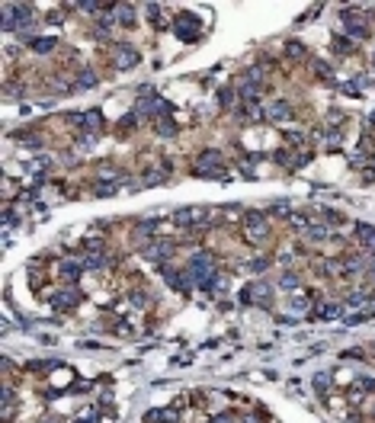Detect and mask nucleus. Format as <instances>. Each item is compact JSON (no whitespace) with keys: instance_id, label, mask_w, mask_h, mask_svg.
I'll return each instance as SVG.
<instances>
[{"instance_id":"nucleus-1","label":"nucleus","mask_w":375,"mask_h":423,"mask_svg":"<svg viewBox=\"0 0 375 423\" xmlns=\"http://www.w3.org/2000/svg\"><path fill=\"white\" fill-rule=\"evenodd\" d=\"M173 32H177V39H183V42H196L202 35V19L196 13H177Z\"/></svg>"},{"instance_id":"nucleus-2","label":"nucleus","mask_w":375,"mask_h":423,"mask_svg":"<svg viewBox=\"0 0 375 423\" xmlns=\"http://www.w3.org/2000/svg\"><path fill=\"white\" fill-rule=\"evenodd\" d=\"M205 212L202 205H186V209H177V215H173V225H180V228H196V225H202L205 221Z\"/></svg>"},{"instance_id":"nucleus-3","label":"nucleus","mask_w":375,"mask_h":423,"mask_svg":"<svg viewBox=\"0 0 375 423\" xmlns=\"http://www.w3.org/2000/svg\"><path fill=\"white\" fill-rule=\"evenodd\" d=\"M244 231H247L250 240H266L270 237V221H266L260 212H250L244 218Z\"/></svg>"},{"instance_id":"nucleus-4","label":"nucleus","mask_w":375,"mask_h":423,"mask_svg":"<svg viewBox=\"0 0 375 423\" xmlns=\"http://www.w3.org/2000/svg\"><path fill=\"white\" fill-rule=\"evenodd\" d=\"M80 292H77V288H61V292H55L52 295V308L55 311H71V308H77L80 305Z\"/></svg>"},{"instance_id":"nucleus-5","label":"nucleus","mask_w":375,"mask_h":423,"mask_svg":"<svg viewBox=\"0 0 375 423\" xmlns=\"http://www.w3.org/2000/svg\"><path fill=\"white\" fill-rule=\"evenodd\" d=\"M240 298H244V301H257V305H266V301L273 298V288L257 279V282H250L244 292H240Z\"/></svg>"},{"instance_id":"nucleus-6","label":"nucleus","mask_w":375,"mask_h":423,"mask_svg":"<svg viewBox=\"0 0 375 423\" xmlns=\"http://www.w3.org/2000/svg\"><path fill=\"white\" fill-rule=\"evenodd\" d=\"M170 253H173L170 240H161V244H148V247H144V257H148L151 263H161L164 257H170Z\"/></svg>"},{"instance_id":"nucleus-7","label":"nucleus","mask_w":375,"mask_h":423,"mask_svg":"<svg viewBox=\"0 0 375 423\" xmlns=\"http://www.w3.org/2000/svg\"><path fill=\"white\" fill-rule=\"evenodd\" d=\"M164 279L170 288H177V292H189V273H173V270H164Z\"/></svg>"},{"instance_id":"nucleus-8","label":"nucleus","mask_w":375,"mask_h":423,"mask_svg":"<svg viewBox=\"0 0 375 423\" xmlns=\"http://www.w3.org/2000/svg\"><path fill=\"white\" fill-rule=\"evenodd\" d=\"M343 23H346V29L353 39H366L369 35V26L362 23V16H353V13H343Z\"/></svg>"},{"instance_id":"nucleus-9","label":"nucleus","mask_w":375,"mask_h":423,"mask_svg":"<svg viewBox=\"0 0 375 423\" xmlns=\"http://www.w3.org/2000/svg\"><path fill=\"white\" fill-rule=\"evenodd\" d=\"M356 237H359V244L366 247V250H372V253H375V225L359 221V225H356Z\"/></svg>"},{"instance_id":"nucleus-10","label":"nucleus","mask_w":375,"mask_h":423,"mask_svg":"<svg viewBox=\"0 0 375 423\" xmlns=\"http://www.w3.org/2000/svg\"><path fill=\"white\" fill-rule=\"evenodd\" d=\"M58 273H61V279H68V282H77L80 276H83V263H77V260H64L61 266H58Z\"/></svg>"},{"instance_id":"nucleus-11","label":"nucleus","mask_w":375,"mask_h":423,"mask_svg":"<svg viewBox=\"0 0 375 423\" xmlns=\"http://www.w3.org/2000/svg\"><path fill=\"white\" fill-rule=\"evenodd\" d=\"M119 64H122L125 71L135 68V64H138V52H135L131 45H119Z\"/></svg>"},{"instance_id":"nucleus-12","label":"nucleus","mask_w":375,"mask_h":423,"mask_svg":"<svg viewBox=\"0 0 375 423\" xmlns=\"http://www.w3.org/2000/svg\"><path fill=\"white\" fill-rule=\"evenodd\" d=\"M83 125H87V131H103V113L100 109H90V113H83Z\"/></svg>"},{"instance_id":"nucleus-13","label":"nucleus","mask_w":375,"mask_h":423,"mask_svg":"<svg viewBox=\"0 0 375 423\" xmlns=\"http://www.w3.org/2000/svg\"><path fill=\"white\" fill-rule=\"evenodd\" d=\"M144 420L148 423H170V420H177V410H148Z\"/></svg>"},{"instance_id":"nucleus-14","label":"nucleus","mask_w":375,"mask_h":423,"mask_svg":"<svg viewBox=\"0 0 375 423\" xmlns=\"http://www.w3.org/2000/svg\"><path fill=\"white\" fill-rule=\"evenodd\" d=\"M29 45H32V52L45 55V52H52V48H55V39H52V35H48V39H45V35H39V39H29Z\"/></svg>"},{"instance_id":"nucleus-15","label":"nucleus","mask_w":375,"mask_h":423,"mask_svg":"<svg viewBox=\"0 0 375 423\" xmlns=\"http://www.w3.org/2000/svg\"><path fill=\"white\" fill-rule=\"evenodd\" d=\"M327 234H330L327 225H308V228H305V237H308V240H324Z\"/></svg>"},{"instance_id":"nucleus-16","label":"nucleus","mask_w":375,"mask_h":423,"mask_svg":"<svg viewBox=\"0 0 375 423\" xmlns=\"http://www.w3.org/2000/svg\"><path fill=\"white\" fill-rule=\"evenodd\" d=\"M270 116H273V119H292V106H289V103H273V106H270Z\"/></svg>"},{"instance_id":"nucleus-17","label":"nucleus","mask_w":375,"mask_h":423,"mask_svg":"<svg viewBox=\"0 0 375 423\" xmlns=\"http://www.w3.org/2000/svg\"><path fill=\"white\" fill-rule=\"evenodd\" d=\"M285 55L295 58V61H301V58H305V45H301V42H289V45H285Z\"/></svg>"},{"instance_id":"nucleus-18","label":"nucleus","mask_w":375,"mask_h":423,"mask_svg":"<svg viewBox=\"0 0 375 423\" xmlns=\"http://www.w3.org/2000/svg\"><path fill=\"white\" fill-rule=\"evenodd\" d=\"M318 314L321 318H337V314H340V305H337V301H324V305L318 308Z\"/></svg>"},{"instance_id":"nucleus-19","label":"nucleus","mask_w":375,"mask_h":423,"mask_svg":"<svg viewBox=\"0 0 375 423\" xmlns=\"http://www.w3.org/2000/svg\"><path fill=\"white\" fill-rule=\"evenodd\" d=\"M157 135H177V122H167V119H157Z\"/></svg>"},{"instance_id":"nucleus-20","label":"nucleus","mask_w":375,"mask_h":423,"mask_svg":"<svg viewBox=\"0 0 375 423\" xmlns=\"http://www.w3.org/2000/svg\"><path fill=\"white\" fill-rule=\"evenodd\" d=\"M83 266H87V270H103V266H106V260L100 257V253H90V257L83 260Z\"/></svg>"},{"instance_id":"nucleus-21","label":"nucleus","mask_w":375,"mask_h":423,"mask_svg":"<svg viewBox=\"0 0 375 423\" xmlns=\"http://www.w3.org/2000/svg\"><path fill=\"white\" fill-rule=\"evenodd\" d=\"M298 282H301V279H298L295 273H285L282 279H279V285H282V288H298Z\"/></svg>"},{"instance_id":"nucleus-22","label":"nucleus","mask_w":375,"mask_h":423,"mask_svg":"<svg viewBox=\"0 0 375 423\" xmlns=\"http://www.w3.org/2000/svg\"><path fill=\"white\" fill-rule=\"evenodd\" d=\"M93 83H96V74H93V71H83V74L77 77V87H93Z\"/></svg>"},{"instance_id":"nucleus-23","label":"nucleus","mask_w":375,"mask_h":423,"mask_svg":"<svg viewBox=\"0 0 375 423\" xmlns=\"http://www.w3.org/2000/svg\"><path fill=\"white\" fill-rule=\"evenodd\" d=\"M356 388H359V391H372V388H375V379H369V375L356 379Z\"/></svg>"},{"instance_id":"nucleus-24","label":"nucleus","mask_w":375,"mask_h":423,"mask_svg":"<svg viewBox=\"0 0 375 423\" xmlns=\"http://www.w3.org/2000/svg\"><path fill=\"white\" fill-rule=\"evenodd\" d=\"M270 212H273V215H289V202H285V199H282V202H273Z\"/></svg>"},{"instance_id":"nucleus-25","label":"nucleus","mask_w":375,"mask_h":423,"mask_svg":"<svg viewBox=\"0 0 375 423\" xmlns=\"http://www.w3.org/2000/svg\"><path fill=\"white\" fill-rule=\"evenodd\" d=\"M289 308H292V314H305V311H308V301L295 298V301H292V305H289Z\"/></svg>"},{"instance_id":"nucleus-26","label":"nucleus","mask_w":375,"mask_h":423,"mask_svg":"<svg viewBox=\"0 0 375 423\" xmlns=\"http://www.w3.org/2000/svg\"><path fill=\"white\" fill-rule=\"evenodd\" d=\"M314 388H318V391H327V375H324V372L314 375Z\"/></svg>"},{"instance_id":"nucleus-27","label":"nucleus","mask_w":375,"mask_h":423,"mask_svg":"<svg viewBox=\"0 0 375 423\" xmlns=\"http://www.w3.org/2000/svg\"><path fill=\"white\" fill-rule=\"evenodd\" d=\"M135 234H138V237H144V234H154V221H141Z\"/></svg>"},{"instance_id":"nucleus-28","label":"nucleus","mask_w":375,"mask_h":423,"mask_svg":"<svg viewBox=\"0 0 375 423\" xmlns=\"http://www.w3.org/2000/svg\"><path fill=\"white\" fill-rule=\"evenodd\" d=\"M119 23H125V26L131 23V7H119Z\"/></svg>"},{"instance_id":"nucleus-29","label":"nucleus","mask_w":375,"mask_h":423,"mask_svg":"<svg viewBox=\"0 0 375 423\" xmlns=\"http://www.w3.org/2000/svg\"><path fill=\"white\" fill-rule=\"evenodd\" d=\"M337 48H340V52H353L356 45H353V39H340V45H337Z\"/></svg>"},{"instance_id":"nucleus-30","label":"nucleus","mask_w":375,"mask_h":423,"mask_svg":"<svg viewBox=\"0 0 375 423\" xmlns=\"http://www.w3.org/2000/svg\"><path fill=\"white\" fill-rule=\"evenodd\" d=\"M222 103L231 106V103H234V90H222Z\"/></svg>"},{"instance_id":"nucleus-31","label":"nucleus","mask_w":375,"mask_h":423,"mask_svg":"<svg viewBox=\"0 0 375 423\" xmlns=\"http://www.w3.org/2000/svg\"><path fill=\"white\" fill-rule=\"evenodd\" d=\"M212 423H234V417H228V414H218V417H215Z\"/></svg>"},{"instance_id":"nucleus-32","label":"nucleus","mask_w":375,"mask_h":423,"mask_svg":"<svg viewBox=\"0 0 375 423\" xmlns=\"http://www.w3.org/2000/svg\"><path fill=\"white\" fill-rule=\"evenodd\" d=\"M366 311H369V318H372V314H375V295L369 298V305H366Z\"/></svg>"}]
</instances>
